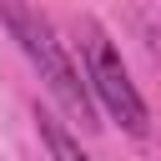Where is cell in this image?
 <instances>
[{
  "instance_id": "cell-1",
  "label": "cell",
  "mask_w": 161,
  "mask_h": 161,
  "mask_svg": "<svg viewBox=\"0 0 161 161\" xmlns=\"http://www.w3.org/2000/svg\"><path fill=\"white\" fill-rule=\"evenodd\" d=\"M0 20H5V25H10V35L20 40V50L35 60L40 80H45V86H50V96L65 106V116H70L75 126L96 131L101 121H96V96H91V80H86V75H80V65L70 60L65 40L55 35V25H50L40 10L15 5V0H5V5H0Z\"/></svg>"
},
{
  "instance_id": "cell-2",
  "label": "cell",
  "mask_w": 161,
  "mask_h": 161,
  "mask_svg": "<svg viewBox=\"0 0 161 161\" xmlns=\"http://www.w3.org/2000/svg\"><path fill=\"white\" fill-rule=\"evenodd\" d=\"M86 80H91L96 106H106V111L121 121V131H131V136H146V131H151V111H146V101H141V91H136V80H131L121 50H116L101 30L86 35Z\"/></svg>"
},
{
  "instance_id": "cell-3",
  "label": "cell",
  "mask_w": 161,
  "mask_h": 161,
  "mask_svg": "<svg viewBox=\"0 0 161 161\" xmlns=\"http://www.w3.org/2000/svg\"><path fill=\"white\" fill-rule=\"evenodd\" d=\"M35 121H40V136H45V146H50V161H91V156L80 151V141H75L55 116H45V111H40Z\"/></svg>"
}]
</instances>
